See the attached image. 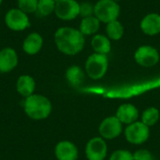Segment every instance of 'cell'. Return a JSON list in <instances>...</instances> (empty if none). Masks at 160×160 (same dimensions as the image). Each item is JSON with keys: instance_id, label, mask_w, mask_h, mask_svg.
I'll use <instances>...</instances> for the list:
<instances>
[{"instance_id": "2e32d148", "label": "cell", "mask_w": 160, "mask_h": 160, "mask_svg": "<svg viewBox=\"0 0 160 160\" xmlns=\"http://www.w3.org/2000/svg\"><path fill=\"white\" fill-rule=\"evenodd\" d=\"M141 29L147 36H156L160 33V15L158 13L147 14L141 22Z\"/></svg>"}, {"instance_id": "7c38bea8", "label": "cell", "mask_w": 160, "mask_h": 160, "mask_svg": "<svg viewBox=\"0 0 160 160\" xmlns=\"http://www.w3.org/2000/svg\"><path fill=\"white\" fill-rule=\"evenodd\" d=\"M44 46V38L38 32L29 33L22 40V52L30 56L36 55L40 52Z\"/></svg>"}, {"instance_id": "d6986e66", "label": "cell", "mask_w": 160, "mask_h": 160, "mask_svg": "<svg viewBox=\"0 0 160 160\" xmlns=\"http://www.w3.org/2000/svg\"><path fill=\"white\" fill-rule=\"evenodd\" d=\"M66 79L70 85L80 86L84 80V72L79 66H70L66 71Z\"/></svg>"}, {"instance_id": "9a60e30c", "label": "cell", "mask_w": 160, "mask_h": 160, "mask_svg": "<svg viewBox=\"0 0 160 160\" xmlns=\"http://www.w3.org/2000/svg\"><path fill=\"white\" fill-rule=\"evenodd\" d=\"M36 86L37 84L35 79L28 74L21 75L16 82V90L18 94L23 98H28L35 94Z\"/></svg>"}, {"instance_id": "484cf974", "label": "cell", "mask_w": 160, "mask_h": 160, "mask_svg": "<svg viewBox=\"0 0 160 160\" xmlns=\"http://www.w3.org/2000/svg\"><path fill=\"white\" fill-rule=\"evenodd\" d=\"M133 159L134 160H153L152 154L145 149H141L136 151L133 154Z\"/></svg>"}, {"instance_id": "5bb4252c", "label": "cell", "mask_w": 160, "mask_h": 160, "mask_svg": "<svg viewBox=\"0 0 160 160\" xmlns=\"http://www.w3.org/2000/svg\"><path fill=\"white\" fill-rule=\"evenodd\" d=\"M118 120L125 125H130L138 120L139 111L138 109L130 103H125L119 106L115 115Z\"/></svg>"}, {"instance_id": "603a6c76", "label": "cell", "mask_w": 160, "mask_h": 160, "mask_svg": "<svg viewBox=\"0 0 160 160\" xmlns=\"http://www.w3.org/2000/svg\"><path fill=\"white\" fill-rule=\"evenodd\" d=\"M38 0H17V8L26 14L37 13Z\"/></svg>"}, {"instance_id": "30bf717a", "label": "cell", "mask_w": 160, "mask_h": 160, "mask_svg": "<svg viewBox=\"0 0 160 160\" xmlns=\"http://www.w3.org/2000/svg\"><path fill=\"white\" fill-rule=\"evenodd\" d=\"M122 123L116 116L105 118L99 125L98 131L104 140H113L122 133Z\"/></svg>"}, {"instance_id": "e0dca14e", "label": "cell", "mask_w": 160, "mask_h": 160, "mask_svg": "<svg viewBox=\"0 0 160 160\" xmlns=\"http://www.w3.org/2000/svg\"><path fill=\"white\" fill-rule=\"evenodd\" d=\"M99 26H100L99 20L95 15H93L82 19L79 26V30L83 36H92L98 31Z\"/></svg>"}, {"instance_id": "7a4b0ae2", "label": "cell", "mask_w": 160, "mask_h": 160, "mask_svg": "<svg viewBox=\"0 0 160 160\" xmlns=\"http://www.w3.org/2000/svg\"><path fill=\"white\" fill-rule=\"evenodd\" d=\"M23 110L29 118L39 121L50 116L52 110V105L47 97L35 93L30 97L25 98L23 102Z\"/></svg>"}, {"instance_id": "83f0119b", "label": "cell", "mask_w": 160, "mask_h": 160, "mask_svg": "<svg viewBox=\"0 0 160 160\" xmlns=\"http://www.w3.org/2000/svg\"><path fill=\"white\" fill-rule=\"evenodd\" d=\"M54 1H55V2L57 3V2H58V1H60V0H54Z\"/></svg>"}, {"instance_id": "4316f807", "label": "cell", "mask_w": 160, "mask_h": 160, "mask_svg": "<svg viewBox=\"0 0 160 160\" xmlns=\"http://www.w3.org/2000/svg\"><path fill=\"white\" fill-rule=\"evenodd\" d=\"M3 1H4V0H0V6L2 5V3H3Z\"/></svg>"}, {"instance_id": "f1b7e54d", "label": "cell", "mask_w": 160, "mask_h": 160, "mask_svg": "<svg viewBox=\"0 0 160 160\" xmlns=\"http://www.w3.org/2000/svg\"><path fill=\"white\" fill-rule=\"evenodd\" d=\"M113 1H116V2H118V1H120V0H113Z\"/></svg>"}, {"instance_id": "5b68a950", "label": "cell", "mask_w": 160, "mask_h": 160, "mask_svg": "<svg viewBox=\"0 0 160 160\" xmlns=\"http://www.w3.org/2000/svg\"><path fill=\"white\" fill-rule=\"evenodd\" d=\"M109 67V60L106 54L93 53L85 62V72L93 80H98L105 76Z\"/></svg>"}, {"instance_id": "8992f818", "label": "cell", "mask_w": 160, "mask_h": 160, "mask_svg": "<svg viewBox=\"0 0 160 160\" xmlns=\"http://www.w3.org/2000/svg\"><path fill=\"white\" fill-rule=\"evenodd\" d=\"M125 136L128 142L132 144H142L144 143L149 136V127L144 125L142 122L136 121L130 125H128L125 130Z\"/></svg>"}, {"instance_id": "d4e9b609", "label": "cell", "mask_w": 160, "mask_h": 160, "mask_svg": "<svg viewBox=\"0 0 160 160\" xmlns=\"http://www.w3.org/2000/svg\"><path fill=\"white\" fill-rule=\"evenodd\" d=\"M94 15V5L88 2L80 4V16L82 18L90 17Z\"/></svg>"}, {"instance_id": "52a82bcc", "label": "cell", "mask_w": 160, "mask_h": 160, "mask_svg": "<svg viewBox=\"0 0 160 160\" xmlns=\"http://www.w3.org/2000/svg\"><path fill=\"white\" fill-rule=\"evenodd\" d=\"M55 16L62 21H72L80 16V3L76 0H60L55 5Z\"/></svg>"}, {"instance_id": "ba28073f", "label": "cell", "mask_w": 160, "mask_h": 160, "mask_svg": "<svg viewBox=\"0 0 160 160\" xmlns=\"http://www.w3.org/2000/svg\"><path fill=\"white\" fill-rule=\"evenodd\" d=\"M134 59L138 65L144 68H151L158 63L159 52L156 48L152 46H141L135 52Z\"/></svg>"}, {"instance_id": "7402d4cb", "label": "cell", "mask_w": 160, "mask_h": 160, "mask_svg": "<svg viewBox=\"0 0 160 160\" xmlns=\"http://www.w3.org/2000/svg\"><path fill=\"white\" fill-rule=\"evenodd\" d=\"M55 5L54 0H38L37 13L40 17H49L54 13Z\"/></svg>"}, {"instance_id": "ac0fdd59", "label": "cell", "mask_w": 160, "mask_h": 160, "mask_svg": "<svg viewBox=\"0 0 160 160\" xmlns=\"http://www.w3.org/2000/svg\"><path fill=\"white\" fill-rule=\"evenodd\" d=\"M91 46L95 52L100 54H108L112 50L111 39L104 35H95L91 40Z\"/></svg>"}, {"instance_id": "4fadbf2b", "label": "cell", "mask_w": 160, "mask_h": 160, "mask_svg": "<svg viewBox=\"0 0 160 160\" xmlns=\"http://www.w3.org/2000/svg\"><path fill=\"white\" fill-rule=\"evenodd\" d=\"M54 155L57 160H77L79 151L73 142L69 141H61L55 145Z\"/></svg>"}, {"instance_id": "8fae6325", "label": "cell", "mask_w": 160, "mask_h": 160, "mask_svg": "<svg viewBox=\"0 0 160 160\" xmlns=\"http://www.w3.org/2000/svg\"><path fill=\"white\" fill-rule=\"evenodd\" d=\"M19 64V55L15 49L4 47L0 50V73H9Z\"/></svg>"}, {"instance_id": "277c9868", "label": "cell", "mask_w": 160, "mask_h": 160, "mask_svg": "<svg viewBox=\"0 0 160 160\" xmlns=\"http://www.w3.org/2000/svg\"><path fill=\"white\" fill-rule=\"evenodd\" d=\"M120 14V7L113 0H99L94 5V15L104 23L116 21Z\"/></svg>"}, {"instance_id": "3957f363", "label": "cell", "mask_w": 160, "mask_h": 160, "mask_svg": "<svg viewBox=\"0 0 160 160\" xmlns=\"http://www.w3.org/2000/svg\"><path fill=\"white\" fill-rule=\"evenodd\" d=\"M4 22L7 28L13 32H22L31 26L29 15L17 7L11 8L6 12Z\"/></svg>"}, {"instance_id": "ffe728a7", "label": "cell", "mask_w": 160, "mask_h": 160, "mask_svg": "<svg viewBox=\"0 0 160 160\" xmlns=\"http://www.w3.org/2000/svg\"><path fill=\"white\" fill-rule=\"evenodd\" d=\"M124 32H125L124 26L119 21L116 20V21L107 23L106 34L110 39H112V40L121 39L124 36Z\"/></svg>"}, {"instance_id": "44dd1931", "label": "cell", "mask_w": 160, "mask_h": 160, "mask_svg": "<svg viewBox=\"0 0 160 160\" xmlns=\"http://www.w3.org/2000/svg\"><path fill=\"white\" fill-rule=\"evenodd\" d=\"M160 117V112L158 109H157L156 107H150L147 108L142 115V122L146 125L147 127H152L155 126Z\"/></svg>"}, {"instance_id": "9c48e42d", "label": "cell", "mask_w": 160, "mask_h": 160, "mask_svg": "<svg viewBox=\"0 0 160 160\" xmlns=\"http://www.w3.org/2000/svg\"><path fill=\"white\" fill-rule=\"evenodd\" d=\"M108 154V146L103 138L95 137L85 146V155L88 160H104Z\"/></svg>"}, {"instance_id": "cb8c5ba5", "label": "cell", "mask_w": 160, "mask_h": 160, "mask_svg": "<svg viewBox=\"0 0 160 160\" xmlns=\"http://www.w3.org/2000/svg\"><path fill=\"white\" fill-rule=\"evenodd\" d=\"M110 160H134L133 159V154H131L128 150H117L113 152L111 157Z\"/></svg>"}, {"instance_id": "6da1fadb", "label": "cell", "mask_w": 160, "mask_h": 160, "mask_svg": "<svg viewBox=\"0 0 160 160\" xmlns=\"http://www.w3.org/2000/svg\"><path fill=\"white\" fill-rule=\"evenodd\" d=\"M57 50L66 55H76L80 53L85 44L84 36L77 28L70 26L59 27L53 36Z\"/></svg>"}]
</instances>
